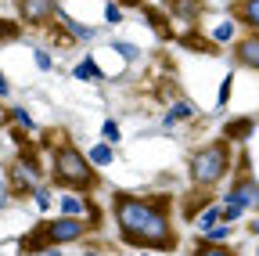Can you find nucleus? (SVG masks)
I'll return each mask as SVG.
<instances>
[{
	"label": "nucleus",
	"instance_id": "nucleus-1",
	"mask_svg": "<svg viewBox=\"0 0 259 256\" xmlns=\"http://www.w3.org/2000/svg\"><path fill=\"white\" fill-rule=\"evenodd\" d=\"M115 224L119 238L134 249H158L166 252L177 245L173 224H169V199H141V195H115Z\"/></svg>",
	"mask_w": 259,
	"mask_h": 256
},
{
	"label": "nucleus",
	"instance_id": "nucleus-2",
	"mask_svg": "<svg viewBox=\"0 0 259 256\" xmlns=\"http://www.w3.org/2000/svg\"><path fill=\"white\" fill-rule=\"evenodd\" d=\"M51 180L58 188H72V191H90L97 188V173L87 163V155L72 144L54 148V166H51Z\"/></svg>",
	"mask_w": 259,
	"mask_h": 256
},
{
	"label": "nucleus",
	"instance_id": "nucleus-3",
	"mask_svg": "<svg viewBox=\"0 0 259 256\" xmlns=\"http://www.w3.org/2000/svg\"><path fill=\"white\" fill-rule=\"evenodd\" d=\"M227 170H231V148H227V141H212L202 152H194V159H191V180H194V188H205V191L216 180H223Z\"/></svg>",
	"mask_w": 259,
	"mask_h": 256
},
{
	"label": "nucleus",
	"instance_id": "nucleus-4",
	"mask_svg": "<svg viewBox=\"0 0 259 256\" xmlns=\"http://www.w3.org/2000/svg\"><path fill=\"white\" fill-rule=\"evenodd\" d=\"M87 231H90V224H83L79 216H58V220L40 224V238H44V245H47V249H54V245H69V242H79Z\"/></svg>",
	"mask_w": 259,
	"mask_h": 256
},
{
	"label": "nucleus",
	"instance_id": "nucleus-5",
	"mask_svg": "<svg viewBox=\"0 0 259 256\" xmlns=\"http://www.w3.org/2000/svg\"><path fill=\"white\" fill-rule=\"evenodd\" d=\"M18 15H22V22H29V25L47 29V25H54V18H58V4H54V0H18Z\"/></svg>",
	"mask_w": 259,
	"mask_h": 256
},
{
	"label": "nucleus",
	"instance_id": "nucleus-6",
	"mask_svg": "<svg viewBox=\"0 0 259 256\" xmlns=\"http://www.w3.org/2000/svg\"><path fill=\"white\" fill-rule=\"evenodd\" d=\"M227 206H238V209H248V206H259V184L252 177H238L227 191Z\"/></svg>",
	"mask_w": 259,
	"mask_h": 256
},
{
	"label": "nucleus",
	"instance_id": "nucleus-7",
	"mask_svg": "<svg viewBox=\"0 0 259 256\" xmlns=\"http://www.w3.org/2000/svg\"><path fill=\"white\" fill-rule=\"evenodd\" d=\"M36 177H40V170H32V166H25V163H15V166L8 170V191H11V195H32Z\"/></svg>",
	"mask_w": 259,
	"mask_h": 256
},
{
	"label": "nucleus",
	"instance_id": "nucleus-8",
	"mask_svg": "<svg viewBox=\"0 0 259 256\" xmlns=\"http://www.w3.org/2000/svg\"><path fill=\"white\" fill-rule=\"evenodd\" d=\"M162 15L169 22H191L198 18V0H162Z\"/></svg>",
	"mask_w": 259,
	"mask_h": 256
},
{
	"label": "nucleus",
	"instance_id": "nucleus-9",
	"mask_svg": "<svg viewBox=\"0 0 259 256\" xmlns=\"http://www.w3.org/2000/svg\"><path fill=\"white\" fill-rule=\"evenodd\" d=\"M234 54H238V61H241L245 69H255V72H259V33H252V36L238 40Z\"/></svg>",
	"mask_w": 259,
	"mask_h": 256
},
{
	"label": "nucleus",
	"instance_id": "nucleus-10",
	"mask_svg": "<svg viewBox=\"0 0 259 256\" xmlns=\"http://www.w3.org/2000/svg\"><path fill=\"white\" fill-rule=\"evenodd\" d=\"M252 130H255V119H248V116H241V119H231L227 123V141H248L252 137Z\"/></svg>",
	"mask_w": 259,
	"mask_h": 256
},
{
	"label": "nucleus",
	"instance_id": "nucleus-11",
	"mask_svg": "<svg viewBox=\"0 0 259 256\" xmlns=\"http://www.w3.org/2000/svg\"><path fill=\"white\" fill-rule=\"evenodd\" d=\"M234 15H238V18L252 29V33H259V0H238Z\"/></svg>",
	"mask_w": 259,
	"mask_h": 256
},
{
	"label": "nucleus",
	"instance_id": "nucleus-12",
	"mask_svg": "<svg viewBox=\"0 0 259 256\" xmlns=\"http://www.w3.org/2000/svg\"><path fill=\"white\" fill-rule=\"evenodd\" d=\"M144 15H148V22H151V29H155V36H162V40H173V36H177V29H173V25H166L169 18L162 15L158 8H148Z\"/></svg>",
	"mask_w": 259,
	"mask_h": 256
},
{
	"label": "nucleus",
	"instance_id": "nucleus-13",
	"mask_svg": "<svg viewBox=\"0 0 259 256\" xmlns=\"http://www.w3.org/2000/svg\"><path fill=\"white\" fill-rule=\"evenodd\" d=\"M194 116V105L187 101V98H177L173 105H169V112H166V123H184V119H191Z\"/></svg>",
	"mask_w": 259,
	"mask_h": 256
},
{
	"label": "nucleus",
	"instance_id": "nucleus-14",
	"mask_svg": "<svg viewBox=\"0 0 259 256\" xmlns=\"http://www.w3.org/2000/svg\"><path fill=\"white\" fill-rule=\"evenodd\" d=\"M177 44H184V47H191V51H205V54H220L212 40H205V36H194V33H187V36H177Z\"/></svg>",
	"mask_w": 259,
	"mask_h": 256
},
{
	"label": "nucleus",
	"instance_id": "nucleus-15",
	"mask_svg": "<svg viewBox=\"0 0 259 256\" xmlns=\"http://www.w3.org/2000/svg\"><path fill=\"white\" fill-rule=\"evenodd\" d=\"M194 224H198L202 235H205L209 228H216V224H220V206H205L202 213H194Z\"/></svg>",
	"mask_w": 259,
	"mask_h": 256
},
{
	"label": "nucleus",
	"instance_id": "nucleus-16",
	"mask_svg": "<svg viewBox=\"0 0 259 256\" xmlns=\"http://www.w3.org/2000/svg\"><path fill=\"white\" fill-rule=\"evenodd\" d=\"M191 256H241V252L227 249V245H212V242H198V245H194V252H191Z\"/></svg>",
	"mask_w": 259,
	"mask_h": 256
},
{
	"label": "nucleus",
	"instance_id": "nucleus-17",
	"mask_svg": "<svg viewBox=\"0 0 259 256\" xmlns=\"http://www.w3.org/2000/svg\"><path fill=\"white\" fill-rule=\"evenodd\" d=\"M76 80H105V72L97 69V61H94V58H83L79 65H76Z\"/></svg>",
	"mask_w": 259,
	"mask_h": 256
},
{
	"label": "nucleus",
	"instance_id": "nucleus-18",
	"mask_svg": "<svg viewBox=\"0 0 259 256\" xmlns=\"http://www.w3.org/2000/svg\"><path fill=\"white\" fill-rule=\"evenodd\" d=\"M231 231H234V228H231V224H216V228H209V231L202 235V242H212V245H223L227 238H231Z\"/></svg>",
	"mask_w": 259,
	"mask_h": 256
},
{
	"label": "nucleus",
	"instance_id": "nucleus-19",
	"mask_svg": "<svg viewBox=\"0 0 259 256\" xmlns=\"http://www.w3.org/2000/svg\"><path fill=\"white\" fill-rule=\"evenodd\" d=\"M87 163L108 166V163H112V148H108V144H94V148H90V159H87Z\"/></svg>",
	"mask_w": 259,
	"mask_h": 256
},
{
	"label": "nucleus",
	"instance_id": "nucleus-20",
	"mask_svg": "<svg viewBox=\"0 0 259 256\" xmlns=\"http://www.w3.org/2000/svg\"><path fill=\"white\" fill-rule=\"evenodd\" d=\"M61 213L65 216H79V213H87V202H79L72 195H61Z\"/></svg>",
	"mask_w": 259,
	"mask_h": 256
},
{
	"label": "nucleus",
	"instance_id": "nucleus-21",
	"mask_svg": "<svg viewBox=\"0 0 259 256\" xmlns=\"http://www.w3.org/2000/svg\"><path fill=\"white\" fill-rule=\"evenodd\" d=\"M227 40H234V22H220L212 29V44H227Z\"/></svg>",
	"mask_w": 259,
	"mask_h": 256
},
{
	"label": "nucleus",
	"instance_id": "nucleus-22",
	"mask_svg": "<svg viewBox=\"0 0 259 256\" xmlns=\"http://www.w3.org/2000/svg\"><path fill=\"white\" fill-rule=\"evenodd\" d=\"M112 51H115V54H122L126 61H134V58H137V47L130 44V40H115V44H112Z\"/></svg>",
	"mask_w": 259,
	"mask_h": 256
},
{
	"label": "nucleus",
	"instance_id": "nucleus-23",
	"mask_svg": "<svg viewBox=\"0 0 259 256\" xmlns=\"http://www.w3.org/2000/svg\"><path fill=\"white\" fill-rule=\"evenodd\" d=\"M8 116H11V119L22 126V130H32V116H29L25 108H8Z\"/></svg>",
	"mask_w": 259,
	"mask_h": 256
},
{
	"label": "nucleus",
	"instance_id": "nucleus-24",
	"mask_svg": "<svg viewBox=\"0 0 259 256\" xmlns=\"http://www.w3.org/2000/svg\"><path fill=\"white\" fill-rule=\"evenodd\" d=\"M15 36H18V22L0 18V40H15Z\"/></svg>",
	"mask_w": 259,
	"mask_h": 256
},
{
	"label": "nucleus",
	"instance_id": "nucleus-25",
	"mask_svg": "<svg viewBox=\"0 0 259 256\" xmlns=\"http://www.w3.org/2000/svg\"><path fill=\"white\" fill-rule=\"evenodd\" d=\"M101 134H105V141H112V144H115V141H119V123H115V119H105Z\"/></svg>",
	"mask_w": 259,
	"mask_h": 256
},
{
	"label": "nucleus",
	"instance_id": "nucleus-26",
	"mask_svg": "<svg viewBox=\"0 0 259 256\" xmlns=\"http://www.w3.org/2000/svg\"><path fill=\"white\" fill-rule=\"evenodd\" d=\"M105 18H108V22H115V25L122 22V8L115 4V0H108V4H105Z\"/></svg>",
	"mask_w": 259,
	"mask_h": 256
},
{
	"label": "nucleus",
	"instance_id": "nucleus-27",
	"mask_svg": "<svg viewBox=\"0 0 259 256\" xmlns=\"http://www.w3.org/2000/svg\"><path fill=\"white\" fill-rule=\"evenodd\" d=\"M231 87H234V76H223V83H220V105H227V98H231Z\"/></svg>",
	"mask_w": 259,
	"mask_h": 256
},
{
	"label": "nucleus",
	"instance_id": "nucleus-28",
	"mask_svg": "<svg viewBox=\"0 0 259 256\" xmlns=\"http://www.w3.org/2000/svg\"><path fill=\"white\" fill-rule=\"evenodd\" d=\"M32 195H36V206H40V209H47V206H51V191H47V188H36Z\"/></svg>",
	"mask_w": 259,
	"mask_h": 256
},
{
	"label": "nucleus",
	"instance_id": "nucleus-29",
	"mask_svg": "<svg viewBox=\"0 0 259 256\" xmlns=\"http://www.w3.org/2000/svg\"><path fill=\"white\" fill-rule=\"evenodd\" d=\"M36 65H40V69H51V54H47V51H36Z\"/></svg>",
	"mask_w": 259,
	"mask_h": 256
},
{
	"label": "nucleus",
	"instance_id": "nucleus-30",
	"mask_svg": "<svg viewBox=\"0 0 259 256\" xmlns=\"http://www.w3.org/2000/svg\"><path fill=\"white\" fill-rule=\"evenodd\" d=\"M8 90H11V83L4 80V72H0V98H8Z\"/></svg>",
	"mask_w": 259,
	"mask_h": 256
},
{
	"label": "nucleus",
	"instance_id": "nucleus-31",
	"mask_svg": "<svg viewBox=\"0 0 259 256\" xmlns=\"http://www.w3.org/2000/svg\"><path fill=\"white\" fill-rule=\"evenodd\" d=\"M115 4H119V8H122V4H126V8H137V4H144V0H115Z\"/></svg>",
	"mask_w": 259,
	"mask_h": 256
},
{
	"label": "nucleus",
	"instance_id": "nucleus-32",
	"mask_svg": "<svg viewBox=\"0 0 259 256\" xmlns=\"http://www.w3.org/2000/svg\"><path fill=\"white\" fill-rule=\"evenodd\" d=\"M248 231H252V235H259V216H255V220L248 224Z\"/></svg>",
	"mask_w": 259,
	"mask_h": 256
},
{
	"label": "nucleus",
	"instance_id": "nucleus-33",
	"mask_svg": "<svg viewBox=\"0 0 259 256\" xmlns=\"http://www.w3.org/2000/svg\"><path fill=\"white\" fill-rule=\"evenodd\" d=\"M44 256H61V252H51V249H47V252H44Z\"/></svg>",
	"mask_w": 259,
	"mask_h": 256
},
{
	"label": "nucleus",
	"instance_id": "nucleus-34",
	"mask_svg": "<svg viewBox=\"0 0 259 256\" xmlns=\"http://www.w3.org/2000/svg\"><path fill=\"white\" fill-rule=\"evenodd\" d=\"M87 256H97V252H87Z\"/></svg>",
	"mask_w": 259,
	"mask_h": 256
}]
</instances>
